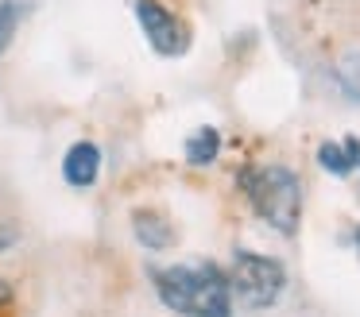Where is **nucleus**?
<instances>
[{
  "label": "nucleus",
  "mask_w": 360,
  "mask_h": 317,
  "mask_svg": "<svg viewBox=\"0 0 360 317\" xmlns=\"http://www.w3.org/2000/svg\"><path fill=\"white\" fill-rule=\"evenodd\" d=\"M155 294L167 309L182 317H233V286L217 263H179L159 267Z\"/></svg>",
  "instance_id": "nucleus-1"
},
{
  "label": "nucleus",
  "mask_w": 360,
  "mask_h": 317,
  "mask_svg": "<svg viewBox=\"0 0 360 317\" xmlns=\"http://www.w3.org/2000/svg\"><path fill=\"white\" fill-rule=\"evenodd\" d=\"M244 198L252 201L259 216L283 236H295L298 221H302V182L295 170L279 167V162H264V167H244L236 174Z\"/></svg>",
  "instance_id": "nucleus-2"
},
{
  "label": "nucleus",
  "mask_w": 360,
  "mask_h": 317,
  "mask_svg": "<svg viewBox=\"0 0 360 317\" xmlns=\"http://www.w3.org/2000/svg\"><path fill=\"white\" fill-rule=\"evenodd\" d=\"M229 286L244 309H267L279 302L283 286H287V267L275 255H256L236 247L233 267H229Z\"/></svg>",
  "instance_id": "nucleus-3"
},
{
  "label": "nucleus",
  "mask_w": 360,
  "mask_h": 317,
  "mask_svg": "<svg viewBox=\"0 0 360 317\" xmlns=\"http://www.w3.org/2000/svg\"><path fill=\"white\" fill-rule=\"evenodd\" d=\"M136 20H140L143 39L151 43V51L174 58V54H186L190 46V27L182 23V15H174L167 4L159 0H136Z\"/></svg>",
  "instance_id": "nucleus-4"
},
{
  "label": "nucleus",
  "mask_w": 360,
  "mask_h": 317,
  "mask_svg": "<svg viewBox=\"0 0 360 317\" xmlns=\"http://www.w3.org/2000/svg\"><path fill=\"white\" fill-rule=\"evenodd\" d=\"M97 174H101V147L97 143L82 139V143H74L70 151L63 155V178L74 190H89V186L97 182Z\"/></svg>",
  "instance_id": "nucleus-5"
},
{
  "label": "nucleus",
  "mask_w": 360,
  "mask_h": 317,
  "mask_svg": "<svg viewBox=\"0 0 360 317\" xmlns=\"http://www.w3.org/2000/svg\"><path fill=\"white\" fill-rule=\"evenodd\" d=\"M132 232L148 252H167V247L174 244L171 221H167L163 213H155V209H136L132 213Z\"/></svg>",
  "instance_id": "nucleus-6"
},
{
  "label": "nucleus",
  "mask_w": 360,
  "mask_h": 317,
  "mask_svg": "<svg viewBox=\"0 0 360 317\" xmlns=\"http://www.w3.org/2000/svg\"><path fill=\"white\" fill-rule=\"evenodd\" d=\"M318 162L329 170V174H337V178L352 174V167H360V139L345 136L341 143H321L318 147Z\"/></svg>",
  "instance_id": "nucleus-7"
},
{
  "label": "nucleus",
  "mask_w": 360,
  "mask_h": 317,
  "mask_svg": "<svg viewBox=\"0 0 360 317\" xmlns=\"http://www.w3.org/2000/svg\"><path fill=\"white\" fill-rule=\"evenodd\" d=\"M182 155H186V162L190 167H210V162H217V155H221V136H217V128H198L194 136L186 139V147H182Z\"/></svg>",
  "instance_id": "nucleus-8"
},
{
  "label": "nucleus",
  "mask_w": 360,
  "mask_h": 317,
  "mask_svg": "<svg viewBox=\"0 0 360 317\" xmlns=\"http://www.w3.org/2000/svg\"><path fill=\"white\" fill-rule=\"evenodd\" d=\"M333 74H337V89H341L352 105H360V51L345 54V58L337 62Z\"/></svg>",
  "instance_id": "nucleus-9"
},
{
  "label": "nucleus",
  "mask_w": 360,
  "mask_h": 317,
  "mask_svg": "<svg viewBox=\"0 0 360 317\" xmlns=\"http://www.w3.org/2000/svg\"><path fill=\"white\" fill-rule=\"evenodd\" d=\"M16 27H20V4L16 0H0V54L8 51Z\"/></svg>",
  "instance_id": "nucleus-10"
},
{
  "label": "nucleus",
  "mask_w": 360,
  "mask_h": 317,
  "mask_svg": "<svg viewBox=\"0 0 360 317\" xmlns=\"http://www.w3.org/2000/svg\"><path fill=\"white\" fill-rule=\"evenodd\" d=\"M12 302H16V290H12L8 278H0V313H4V309H12Z\"/></svg>",
  "instance_id": "nucleus-11"
},
{
  "label": "nucleus",
  "mask_w": 360,
  "mask_h": 317,
  "mask_svg": "<svg viewBox=\"0 0 360 317\" xmlns=\"http://www.w3.org/2000/svg\"><path fill=\"white\" fill-rule=\"evenodd\" d=\"M356 252H360V228H356Z\"/></svg>",
  "instance_id": "nucleus-12"
}]
</instances>
